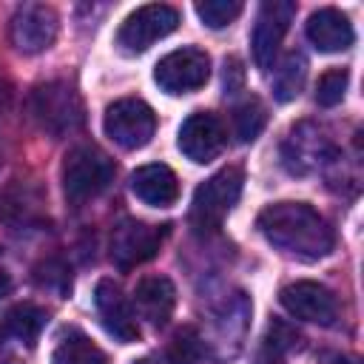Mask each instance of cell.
<instances>
[{
    "mask_svg": "<svg viewBox=\"0 0 364 364\" xmlns=\"http://www.w3.org/2000/svg\"><path fill=\"white\" fill-rule=\"evenodd\" d=\"M256 228L273 247H279L282 253L301 259V262H316V259L327 256L336 245L333 228L307 202L267 205L259 213Z\"/></svg>",
    "mask_w": 364,
    "mask_h": 364,
    "instance_id": "cell-1",
    "label": "cell"
},
{
    "mask_svg": "<svg viewBox=\"0 0 364 364\" xmlns=\"http://www.w3.org/2000/svg\"><path fill=\"white\" fill-rule=\"evenodd\" d=\"M114 173H117L114 159L102 148H97L91 142H82V145H74L65 154L63 191H65L68 202H85V199L102 193L114 182Z\"/></svg>",
    "mask_w": 364,
    "mask_h": 364,
    "instance_id": "cell-2",
    "label": "cell"
},
{
    "mask_svg": "<svg viewBox=\"0 0 364 364\" xmlns=\"http://www.w3.org/2000/svg\"><path fill=\"white\" fill-rule=\"evenodd\" d=\"M242 182H245V176L239 168H222L196 188L193 202H191V222L199 233L216 230L225 222V216L239 202Z\"/></svg>",
    "mask_w": 364,
    "mask_h": 364,
    "instance_id": "cell-3",
    "label": "cell"
},
{
    "mask_svg": "<svg viewBox=\"0 0 364 364\" xmlns=\"http://www.w3.org/2000/svg\"><path fill=\"white\" fill-rule=\"evenodd\" d=\"M102 128L119 148L136 151V148H145L151 142V136L156 131V114L145 100L125 97V100H117L105 108Z\"/></svg>",
    "mask_w": 364,
    "mask_h": 364,
    "instance_id": "cell-4",
    "label": "cell"
},
{
    "mask_svg": "<svg viewBox=\"0 0 364 364\" xmlns=\"http://www.w3.org/2000/svg\"><path fill=\"white\" fill-rule=\"evenodd\" d=\"M176 26H179V11L173 6H165V3L139 6L136 11H131L122 20V26L117 31V46L125 54H142L156 40L168 37Z\"/></svg>",
    "mask_w": 364,
    "mask_h": 364,
    "instance_id": "cell-5",
    "label": "cell"
},
{
    "mask_svg": "<svg viewBox=\"0 0 364 364\" xmlns=\"http://www.w3.org/2000/svg\"><path fill=\"white\" fill-rule=\"evenodd\" d=\"M31 111H34L40 128H46L54 136L71 134L82 125V102H80L77 91L60 80L37 85V91L31 97Z\"/></svg>",
    "mask_w": 364,
    "mask_h": 364,
    "instance_id": "cell-6",
    "label": "cell"
},
{
    "mask_svg": "<svg viewBox=\"0 0 364 364\" xmlns=\"http://www.w3.org/2000/svg\"><path fill=\"white\" fill-rule=\"evenodd\" d=\"M171 225H148L139 219H122L111 233V262L119 270H131L154 259L168 236Z\"/></svg>",
    "mask_w": 364,
    "mask_h": 364,
    "instance_id": "cell-7",
    "label": "cell"
},
{
    "mask_svg": "<svg viewBox=\"0 0 364 364\" xmlns=\"http://www.w3.org/2000/svg\"><path fill=\"white\" fill-rule=\"evenodd\" d=\"M208 77H210V57L193 46L165 54L154 68V80L165 94H191L202 88Z\"/></svg>",
    "mask_w": 364,
    "mask_h": 364,
    "instance_id": "cell-8",
    "label": "cell"
},
{
    "mask_svg": "<svg viewBox=\"0 0 364 364\" xmlns=\"http://www.w3.org/2000/svg\"><path fill=\"white\" fill-rule=\"evenodd\" d=\"M293 17H296V3L293 0H264L259 6L250 46H253V60L262 71H270L276 65L279 46H282Z\"/></svg>",
    "mask_w": 364,
    "mask_h": 364,
    "instance_id": "cell-9",
    "label": "cell"
},
{
    "mask_svg": "<svg viewBox=\"0 0 364 364\" xmlns=\"http://www.w3.org/2000/svg\"><path fill=\"white\" fill-rule=\"evenodd\" d=\"M57 28H60V20H57V11L51 6L23 3L11 14L9 34H11V43L17 51L40 54V51L51 48V43L57 40Z\"/></svg>",
    "mask_w": 364,
    "mask_h": 364,
    "instance_id": "cell-10",
    "label": "cell"
},
{
    "mask_svg": "<svg viewBox=\"0 0 364 364\" xmlns=\"http://www.w3.org/2000/svg\"><path fill=\"white\" fill-rule=\"evenodd\" d=\"M279 301L293 318L321 324V327H330L338 316V301H336L333 290L318 284V282H310V279H299V282L284 284L279 293Z\"/></svg>",
    "mask_w": 364,
    "mask_h": 364,
    "instance_id": "cell-11",
    "label": "cell"
},
{
    "mask_svg": "<svg viewBox=\"0 0 364 364\" xmlns=\"http://www.w3.org/2000/svg\"><path fill=\"white\" fill-rule=\"evenodd\" d=\"M179 151L196 162V165H205L210 159H216L225 145H228V134H225V125L216 114L210 111H193L182 128H179V139H176Z\"/></svg>",
    "mask_w": 364,
    "mask_h": 364,
    "instance_id": "cell-12",
    "label": "cell"
},
{
    "mask_svg": "<svg viewBox=\"0 0 364 364\" xmlns=\"http://www.w3.org/2000/svg\"><path fill=\"white\" fill-rule=\"evenodd\" d=\"M94 307L97 316L102 321V327L122 344H131L139 338V324H136V313L131 310L128 299L122 296L119 284L111 279H100L94 287Z\"/></svg>",
    "mask_w": 364,
    "mask_h": 364,
    "instance_id": "cell-13",
    "label": "cell"
},
{
    "mask_svg": "<svg viewBox=\"0 0 364 364\" xmlns=\"http://www.w3.org/2000/svg\"><path fill=\"white\" fill-rule=\"evenodd\" d=\"M307 40L318 51L336 54V51H347L353 46L355 31H353V23L344 11H338L333 6H324V9H318L307 17Z\"/></svg>",
    "mask_w": 364,
    "mask_h": 364,
    "instance_id": "cell-14",
    "label": "cell"
},
{
    "mask_svg": "<svg viewBox=\"0 0 364 364\" xmlns=\"http://www.w3.org/2000/svg\"><path fill=\"white\" fill-rule=\"evenodd\" d=\"M131 191L139 202L151 208H171L179 196V179L168 165L148 162L131 173Z\"/></svg>",
    "mask_w": 364,
    "mask_h": 364,
    "instance_id": "cell-15",
    "label": "cell"
},
{
    "mask_svg": "<svg viewBox=\"0 0 364 364\" xmlns=\"http://www.w3.org/2000/svg\"><path fill=\"white\" fill-rule=\"evenodd\" d=\"M134 301L151 327H165L176 307V287L168 276H145L134 290Z\"/></svg>",
    "mask_w": 364,
    "mask_h": 364,
    "instance_id": "cell-16",
    "label": "cell"
},
{
    "mask_svg": "<svg viewBox=\"0 0 364 364\" xmlns=\"http://www.w3.org/2000/svg\"><path fill=\"white\" fill-rule=\"evenodd\" d=\"M48 316L46 310H40L37 304H17L6 313L3 324H0V344L6 341H23V344H34L40 330L46 327Z\"/></svg>",
    "mask_w": 364,
    "mask_h": 364,
    "instance_id": "cell-17",
    "label": "cell"
},
{
    "mask_svg": "<svg viewBox=\"0 0 364 364\" xmlns=\"http://www.w3.org/2000/svg\"><path fill=\"white\" fill-rule=\"evenodd\" d=\"M324 151H327V139L321 134H310L307 136L304 134V125H301L284 142V165L293 173H307L310 168H316L321 162Z\"/></svg>",
    "mask_w": 364,
    "mask_h": 364,
    "instance_id": "cell-18",
    "label": "cell"
},
{
    "mask_svg": "<svg viewBox=\"0 0 364 364\" xmlns=\"http://www.w3.org/2000/svg\"><path fill=\"white\" fill-rule=\"evenodd\" d=\"M51 364H108V355L80 330H71L54 347Z\"/></svg>",
    "mask_w": 364,
    "mask_h": 364,
    "instance_id": "cell-19",
    "label": "cell"
},
{
    "mask_svg": "<svg viewBox=\"0 0 364 364\" xmlns=\"http://www.w3.org/2000/svg\"><path fill=\"white\" fill-rule=\"evenodd\" d=\"M273 94L279 102H290L301 94L304 80H307V60L299 51H290L279 65H273Z\"/></svg>",
    "mask_w": 364,
    "mask_h": 364,
    "instance_id": "cell-20",
    "label": "cell"
},
{
    "mask_svg": "<svg viewBox=\"0 0 364 364\" xmlns=\"http://www.w3.org/2000/svg\"><path fill=\"white\" fill-rule=\"evenodd\" d=\"M299 341H301V336H299L290 324L273 321V324L267 327L264 338H262V350H259L256 364H282V358H284L293 347H299Z\"/></svg>",
    "mask_w": 364,
    "mask_h": 364,
    "instance_id": "cell-21",
    "label": "cell"
},
{
    "mask_svg": "<svg viewBox=\"0 0 364 364\" xmlns=\"http://www.w3.org/2000/svg\"><path fill=\"white\" fill-rule=\"evenodd\" d=\"M264 122H267V114H264V105H262L256 97L245 100V102L233 111V128H236V136H239L242 142H253V139L262 134Z\"/></svg>",
    "mask_w": 364,
    "mask_h": 364,
    "instance_id": "cell-22",
    "label": "cell"
},
{
    "mask_svg": "<svg viewBox=\"0 0 364 364\" xmlns=\"http://www.w3.org/2000/svg\"><path fill=\"white\" fill-rule=\"evenodd\" d=\"M193 9H196L199 20L208 28H225L242 14V3L239 0H202Z\"/></svg>",
    "mask_w": 364,
    "mask_h": 364,
    "instance_id": "cell-23",
    "label": "cell"
},
{
    "mask_svg": "<svg viewBox=\"0 0 364 364\" xmlns=\"http://www.w3.org/2000/svg\"><path fill=\"white\" fill-rule=\"evenodd\" d=\"M347 82H350V74L347 68H330L318 77V85H316V102L321 108H333L344 100L347 94Z\"/></svg>",
    "mask_w": 364,
    "mask_h": 364,
    "instance_id": "cell-24",
    "label": "cell"
},
{
    "mask_svg": "<svg viewBox=\"0 0 364 364\" xmlns=\"http://www.w3.org/2000/svg\"><path fill=\"white\" fill-rule=\"evenodd\" d=\"M165 358H168V364H193L199 358V336L191 327L179 330L173 336L171 347L165 350Z\"/></svg>",
    "mask_w": 364,
    "mask_h": 364,
    "instance_id": "cell-25",
    "label": "cell"
},
{
    "mask_svg": "<svg viewBox=\"0 0 364 364\" xmlns=\"http://www.w3.org/2000/svg\"><path fill=\"white\" fill-rule=\"evenodd\" d=\"M321 364H358L355 358L344 355V353H324L321 355Z\"/></svg>",
    "mask_w": 364,
    "mask_h": 364,
    "instance_id": "cell-26",
    "label": "cell"
},
{
    "mask_svg": "<svg viewBox=\"0 0 364 364\" xmlns=\"http://www.w3.org/2000/svg\"><path fill=\"white\" fill-rule=\"evenodd\" d=\"M136 364H168V358H165V353H162V355H148V358H142V361H136Z\"/></svg>",
    "mask_w": 364,
    "mask_h": 364,
    "instance_id": "cell-27",
    "label": "cell"
}]
</instances>
